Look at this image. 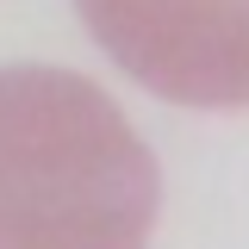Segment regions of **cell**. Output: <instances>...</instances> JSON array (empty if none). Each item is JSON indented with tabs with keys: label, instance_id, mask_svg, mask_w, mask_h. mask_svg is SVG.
I'll list each match as a JSON object with an SVG mask.
<instances>
[{
	"label": "cell",
	"instance_id": "cell-1",
	"mask_svg": "<svg viewBox=\"0 0 249 249\" xmlns=\"http://www.w3.org/2000/svg\"><path fill=\"white\" fill-rule=\"evenodd\" d=\"M162 168L75 69H0V249H150Z\"/></svg>",
	"mask_w": 249,
	"mask_h": 249
},
{
	"label": "cell",
	"instance_id": "cell-2",
	"mask_svg": "<svg viewBox=\"0 0 249 249\" xmlns=\"http://www.w3.org/2000/svg\"><path fill=\"white\" fill-rule=\"evenodd\" d=\"M93 44L175 106H249V0H75Z\"/></svg>",
	"mask_w": 249,
	"mask_h": 249
}]
</instances>
